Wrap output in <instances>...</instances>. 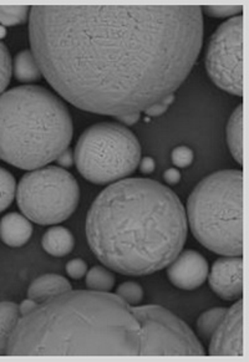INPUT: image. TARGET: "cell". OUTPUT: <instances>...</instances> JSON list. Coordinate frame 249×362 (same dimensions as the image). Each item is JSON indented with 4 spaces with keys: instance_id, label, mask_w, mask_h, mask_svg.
I'll return each mask as SVG.
<instances>
[{
    "instance_id": "cell-25",
    "label": "cell",
    "mask_w": 249,
    "mask_h": 362,
    "mask_svg": "<svg viewBox=\"0 0 249 362\" xmlns=\"http://www.w3.org/2000/svg\"><path fill=\"white\" fill-rule=\"evenodd\" d=\"M193 158H195L193 151L187 146H177L176 148L172 150L171 160L176 167L186 168V167L191 166Z\"/></svg>"
},
{
    "instance_id": "cell-26",
    "label": "cell",
    "mask_w": 249,
    "mask_h": 362,
    "mask_svg": "<svg viewBox=\"0 0 249 362\" xmlns=\"http://www.w3.org/2000/svg\"><path fill=\"white\" fill-rule=\"evenodd\" d=\"M202 9L207 13V16L213 18H228L238 16L243 11V6H206Z\"/></svg>"
},
{
    "instance_id": "cell-20",
    "label": "cell",
    "mask_w": 249,
    "mask_h": 362,
    "mask_svg": "<svg viewBox=\"0 0 249 362\" xmlns=\"http://www.w3.org/2000/svg\"><path fill=\"white\" fill-rule=\"evenodd\" d=\"M115 275L104 267L96 265L86 273V286L95 291H111L115 286Z\"/></svg>"
},
{
    "instance_id": "cell-17",
    "label": "cell",
    "mask_w": 249,
    "mask_h": 362,
    "mask_svg": "<svg viewBox=\"0 0 249 362\" xmlns=\"http://www.w3.org/2000/svg\"><path fill=\"white\" fill-rule=\"evenodd\" d=\"M13 73L16 80L21 83H35L42 76L35 55L29 49L21 50L16 54Z\"/></svg>"
},
{
    "instance_id": "cell-15",
    "label": "cell",
    "mask_w": 249,
    "mask_h": 362,
    "mask_svg": "<svg viewBox=\"0 0 249 362\" xmlns=\"http://www.w3.org/2000/svg\"><path fill=\"white\" fill-rule=\"evenodd\" d=\"M42 248L52 257H65L73 252L75 238L68 228L57 226L47 229L42 239Z\"/></svg>"
},
{
    "instance_id": "cell-31",
    "label": "cell",
    "mask_w": 249,
    "mask_h": 362,
    "mask_svg": "<svg viewBox=\"0 0 249 362\" xmlns=\"http://www.w3.org/2000/svg\"><path fill=\"white\" fill-rule=\"evenodd\" d=\"M139 166H140V171L144 175H150V173L155 171V160L152 157H144V158H141Z\"/></svg>"
},
{
    "instance_id": "cell-28",
    "label": "cell",
    "mask_w": 249,
    "mask_h": 362,
    "mask_svg": "<svg viewBox=\"0 0 249 362\" xmlns=\"http://www.w3.org/2000/svg\"><path fill=\"white\" fill-rule=\"evenodd\" d=\"M173 101H175V93L163 98L160 103L152 105L149 109L145 110L147 117H157V116H161V115L165 114V112H167V110L171 106Z\"/></svg>"
},
{
    "instance_id": "cell-10",
    "label": "cell",
    "mask_w": 249,
    "mask_h": 362,
    "mask_svg": "<svg viewBox=\"0 0 249 362\" xmlns=\"http://www.w3.org/2000/svg\"><path fill=\"white\" fill-rule=\"evenodd\" d=\"M209 342L211 356H244L242 298L227 310Z\"/></svg>"
},
{
    "instance_id": "cell-9",
    "label": "cell",
    "mask_w": 249,
    "mask_h": 362,
    "mask_svg": "<svg viewBox=\"0 0 249 362\" xmlns=\"http://www.w3.org/2000/svg\"><path fill=\"white\" fill-rule=\"evenodd\" d=\"M206 70L216 86L243 96V16L224 21L208 45Z\"/></svg>"
},
{
    "instance_id": "cell-14",
    "label": "cell",
    "mask_w": 249,
    "mask_h": 362,
    "mask_svg": "<svg viewBox=\"0 0 249 362\" xmlns=\"http://www.w3.org/2000/svg\"><path fill=\"white\" fill-rule=\"evenodd\" d=\"M69 290H71V284L66 278L59 274H45L31 283L28 289V298L42 303Z\"/></svg>"
},
{
    "instance_id": "cell-21",
    "label": "cell",
    "mask_w": 249,
    "mask_h": 362,
    "mask_svg": "<svg viewBox=\"0 0 249 362\" xmlns=\"http://www.w3.org/2000/svg\"><path fill=\"white\" fill-rule=\"evenodd\" d=\"M16 193V178L8 170L0 167V212L11 206Z\"/></svg>"
},
{
    "instance_id": "cell-18",
    "label": "cell",
    "mask_w": 249,
    "mask_h": 362,
    "mask_svg": "<svg viewBox=\"0 0 249 362\" xmlns=\"http://www.w3.org/2000/svg\"><path fill=\"white\" fill-rule=\"evenodd\" d=\"M21 316L19 305L16 303H0V355H6L9 337Z\"/></svg>"
},
{
    "instance_id": "cell-19",
    "label": "cell",
    "mask_w": 249,
    "mask_h": 362,
    "mask_svg": "<svg viewBox=\"0 0 249 362\" xmlns=\"http://www.w3.org/2000/svg\"><path fill=\"white\" fill-rule=\"evenodd\" d=\"M226 308H213L204 311L202 315L198 317L197 332L199 337L204 341H209L218 326L222 322L224 316L227 314Z\"/></svg>"
},
{
    "instance_id": "cell-8",
    "label": "cell",
    "mask_w": 249,
    "mask_h": 362,
    "mask_svg": "<svg viewBox=\"0 0 249 362\" xmlns=\"http://www.w3.org/2000/svg\"><path fill=\"white\" fill-rule=\"evenodd\" d=\"M140 326L139 356H204V349L185 321L158 305L131 306Z\"/></svg>"
},
{
    "instance_id": "cell-6",
    "label": "cell",
    "mask_w": 249,
    "mask_h": 362,
    "mask_svg": "<svg viewBox=\"0 0 249 362\" xmlns=\"http://www.w3.org/2000/svg\"><path fill=\"white\" fill-rule=\"evenodd\" d=\"M74 158L85 180L93 185H109L135 172L141 160L140 142L124 126L101 122L83 131Z\"/></svg>"
},
{
    "instance_id": "cell-13",
    "label": "cell",
    "mask_w": 249,
    "mask_h": 362,
    "mask_svg": "<svg viewBox=\"0 0 249 362\" xmlns=\"http://www.w3.org/2000/svg\"><path fill=\"white\" fill-rule=\"evenodd\" d=\"M33 234L30 221L19 213H9L0 221V239L8 247L18 248L29 242Z\"/></svg>"
},
{
    "instance_id": "cell-5",
    "label": "cell",
    "mask_w": 249,
    "mask_h": 362,
    "mask_svg": "<svg viewBox=\"0 0 249 362\" xmlns=\"http://www.w3.org/2000/svg\"><path fill=\"white\" fill-rule=\"evenodd\" d=\"M193 237L224 257L243 254V173L214 172L195 187L187 201Z\"/></svg>"
},
{
    "instance_id": "cell-4",
    "label": "cell",
    "mask_w": 249,
    "mask_h": 362,
    "mask_svg": "<svg viewBox=\"0 0 249 362\" xmlns=\"http://www.w3.org/2000/svg\"><path fill=\"white\" fill-rule=\"evenodd\" d=\"M66 105L47 88L16 86L0 95V160L34 171L57 160L73 140Z\"/></svg>"
},
{
    "instance_id": "cell-7",
    "label": "cell",
    "mask_w": 249,
    "mask_h": 362,
    "mask_svg": "<svg viewBox=\"0 0 249 362\" xmlns=\"http://www.w3.org/2000/svg\"><path fill=\"white\" fill-rule=\"evenodd\" d=\"M80 188L75 177L62 167L28 172L16 189V202L31 222L52 226L66 221L78 208Z\"/></svg>"
},
{
    "instance_id": "cell-12",
    "label": "cell",
    "mask_w": 249,
    "mask_h": 362,
    "mask_svg": "<svg viewBox=\"0 0 249 362\" xmlns=\"http://www.w3.org/2000/svg\"><path fill=\"white\" fill-rule=\"evenodd\" d=\"M167 267V278L178 289H197L207 279V260L193 249L181 252Z\"/></svg>"
},
{
    "instance_id": "cell-24",
    "label": "cell",
    "mask_w": 249,
    "mask_h": 362,
    "mask_svg": "<svg viewBox=\"0 0 249 362\" xmlns=\"http://www.w3.org/2000/svg\"><path fill=\"white\" fill-rule=\"evenodd\" d=\"M11 78V57L8 47L0 42V95L4 93Z\"/></svg>"
},
{
    "instance_id": "cell-33",
    "label": "cell",
    "mask_w": 249,
    "mask_h": 362,
    "mask_svg": "<svg viewBox=\"0 0 249 362\" xmlns=\"http://www.w3.org/2000/svg\"><path fill=\"white\" fill-rule=\"evenodd\" d=\"M37 305V301L31 300V299H26V300L21 303V305L19 306V310H21V315H25L29 311L33 310L35 306Z\"/></svg>"
},
{
    "instance_id": "cell-22",
    "label": "cell",
    "mask_w": 249,
    "mask_h": 362,
    "mask_svg": "<svg viewBox=\"0 0 249 362\" xmlns=\"http://www.w3.org/2000/svg\"><path fill=\"white\" fill-rule=\"evenodd\" d=\"M30 6H0V24L3 26H16L28 21Z\"/></svg>"
},
{
    "instance_id": "cell-27",
    "label": "cell",
    "mask_w": 249,
    "mask_h": 362,
    "mask_svg": "<svg viewBox=\"0 0 249 362\" xmlns=\"http://www.w3.org/2000/svg\"><path fill=\"white\" fill-rule=\"evenodd\" d=\"M66 273L73 279H81L88 273V264L83 259H73L66 264Z\"/></svg>"
},
{
    "instance_id": "cell-23",
    "label": "cell",
    "mask_w": 249,
    "mask_h": 362,
    "mask_svg": "<svg viewBox=\"0 0 249 362\" xmlns=\"http://www.w3.org/2000/svg\"><path fill=\"white\" fill-rule=\"evenodd\" d=\"M116 295L129 306H137L144 299V289L135 281H126L117 286Z\"/></svg>"
},
{
    "instance_id": "cell-11",
    "label": "cell",
    "mask_w": 249,
    "mask_h": 362,
    "mask_svg": "<svg viewBox=\"0 0 249 362\" xmlns=\"http://www.w3.org/2000/svg\"><path fill=\"white\" fill-rule=\"evenodd\" d=\"M214 294L224 300H238L243 294V258L224 257L214 262L209 274Z\"/></svg>"
},
{
    "instance_id": "cell-30",
    "label": "cell",
    "mask_w": 249,
    "mask_h": 362,
    "mask_svg": "<svg viewBox=\"0 0 249 362\" xmlns=\"http://www.w3.org/2000/svg\"><path fill=\"white\" fill-rule=\"evenodd\" d=\"M163 180H165L167 185L175 186L178 182L181 181V173H180L176 168H168V170L163 173Z\"/></svg>"
},
{
    "instance_id": "cell-32",
    "label": "cell",
    "mask_w": 249,
    "mask_h": 362,
    "mask_svg": "<svg viewBox=\"0 0 249 362\" xmlns=\"http://www.w3.org/2000/svg\"><path fill=\"white\" fill-rule=\"evenodd\" d=\"M116 119L126 124V126H132V124H135L140 119V114L122 115V116L116 117Z\"/></svg>"
},
{
    "instance_id": "cell-29",
    "label": "cell",
    "mask_w": 249,
    "mask_h": 362,
    "mask_svg": "<svg viewBox=\"0 0 249 362\" xmlns=\"http://www.w3.org/2000/svg\"><path fill=\"white\" fill-rule=\"evenodd\" d=\"M57 160L62 168H68V167L73 166V163L75 162L73 151L70 150V148L62 151V153L57 157Z\"/></svg>"
},
{
    "instance_id": "cell-2",
    "label": "cell",
    "mask_w": 249,
    "mask_h": 362,
    "mask_svg": "<svg viewBox=\"0 0 249 362\" xmlns=\"http://www.w3.org/2000/svg\"><path fill=\"white\" fill-rule=\"evenodd\" d=\"M187 216L176 193L149 178H124L96 197L86 237L96 258L120 274L166 268L186 243Z\"/></svg>"
},
{
    "instance_id": "cell-16",
    "label": "cell",
    "mask_w": 249,
    "mask_h": 362,
    "mask_svg": "<svg viewBox=\"0 0 249 362\" xmlns=\"http://www.w3.org/2000/svg\"><path fill=\"white\" fill-rule=\"evenodd\" d=\"M227 144L234 160L243 165V106L239 105L227 124Z\"/></svg>"
},
{
    "instance_id": "cell-3",
    "label": "cell",
    "mask_w": 249,
    "mask_h": 362,
    "mask_svg": "<svg viewBox=\"0 0 249 362\" xmlns=\"http://www.w3.org/2000/svg\"><path fill=\"white\" fill-rule=\"evenodd\" d=\"M9 356H139L140 326L116 294L69 290L21 315Z\"/></svg>"
},
{
    "instance_id": "cell-34",
    "label": "cell",
    "mask_w": 249,
    "mask_h": 362,
    "mask_svg": "<svg viewBox=\"0 0 249 362\" xmlns=\"http://www.w3.org/2000/svg\"><path fill=\"white\" fill-rule=\"evenodd\" d=\"M6 28L3 25H0V39H3V37H6Z\"/></svg>"
},
{
    "instance_id": "cell-1",
    "label": "cell",
    "mask_w": 249,
    "mask_h": 362,
    "mask_svg": "<svg viewBox=\"0 0 249 362\" xmlns=\"http://www.w3.org/2000/svg\"><path fill=\"white\" fill-rule=\"evenodd\" d=\"M29 39L44 78L93 114H140L173 95L202 49V6H33Z\"/></svg>"
}]
</instances>
